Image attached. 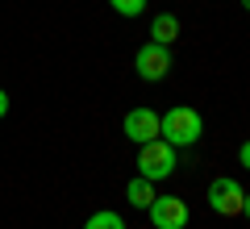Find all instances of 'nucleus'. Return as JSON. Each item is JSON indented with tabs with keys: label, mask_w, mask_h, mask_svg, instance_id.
Here are the masks:
<instances>
[{
	"label": "nucleus",
	"mask_w": 250,
	"mask_h": 229,
	"mask_svg": "<svg viewBox=\"0 0 250 229\" xmlns=\"http://www.w3.org/2000/svg\"><path fill=\"white\" fill-rule=\"evenodd\" d=\"M4 113H9V92L0 88V121H4Z\"/></svg>",
	"instance_id": "obj_12"
},
{
	"label": "nucleus",
	"mask_w": 250,
	"mask_h": 229,
	"mask_svg": "<svg viewBox=\"0 0 250 229\" xmlns=\"http://www.w3.org/2000/svg\"><path fill=\"white\" fill-rule=\"evenodd\" d=\"M242 184L229 175H217L213 184H208V208L221 212V217H242Z\"/></svg>",
	"instance_id": "obj_3"
},
{
	"label": "nucleus",
	"mask_w": 250,
	"mask_h": 229,
	"mask_svg": "<svg viewBox=\"0 0 250 229\" xmlns=\"http://www.w3.org/2000/svg\"><path fill=\"white\" fill-rule=\"evenodd\" d=\"M200 133H205V117L196 113V108H171V113L159 117V138L171 142L175 150L184 146H196Z\"/></svg>",
	"instance_id": "obj_1"
},
{
	"label": "nucleus",
	"mask_w": 250,
	"mask_h": 229,
	"mask_svg": "<svg viewBox=\"0 0 250 229\" xmlns=\"http://www.w3.org/2000/svg\"><path fill=\"white\" fill-rule=\"evenodd\" d=\"M134 67H138V75H142L146 83H159V80H167V71H171V46L146 42L142 50H138Z\"/></svg>",
	"instance_id": "obj_4"
},
{
	"label": "nucleus",
	"mask_w": 250,
	"mask_h": 229,
	"mask_svg": "<svg viewBox=\"0 0 250 229\" xmlns=\"http://www.w3.org/2000/svg\"><path fill=\"white\" fill-rule=\"evenodd\" d=\"M83 229H125V221H121V212L100 208V212H92V217H88V225H83Z\"/></svg>",
	"instance_id": "obj_9"
},
{
	"label": "nucleus",
	"mask_w": 250,
	"mask_h": 229,
	"mask_svg": "<svg viewBox=\"0 0 250 229\" xmlns=\"http://www.w3.org/2000/svg\"><path fill=\"white\" fill-rule=\"evenodd\" d=\"M242 9H246V13H250V0H242Z\"/></svg>",
	"instance_id": "obj_14"
},
{
	"label": "nucleus",
	"mask_w": 250,
	"mask_h": 229,
	"mask_svg": "<svg viewBox=\"0 0 250 229\" xmlns=\"http://www.w3.org/2000/svg\"><path fill=\"white\" fill-rule=\"evenodd\" d=\"M125 138L138 142V146L142 142H154L159 138V113L154 108H129L125 113Z\"/></svg>",
	"instance_id": "obj_6"
},
{
	"label": "nucleus",
	"mask_w": 250,
	"mask_h": 229,
	"mask_svg": "<svg viewBox=\"0 0 250 229\" xmlns=\"http://www.w3.org/2000/svg\"><path fill=\"white\" fill-rule=\"evenodd\" d=\"M171 171H175V146H171V142L154 138V142H142V146H138V175L167 179Z\"/></svg>",
	"instance_id": "obj_2"
},
{
	"label": "nucleus",
	"mask_w": 250,
	"mask_h": 229,
	"mask_svg": "<svg viewBox=\"0 0 250 229\" xmlns=\"http://www.w3.org/2000/svg\"><path fill=\"white\" fill-rule=\"evenodd\" d=\"M238 159H242V167L250 171V142H242V150H238Z\"/></svg>",
	"instance_id": "obj_11"
},
{
	"label": "nucleus",
	"mask_w": 250,
	"mask_h": 229,
	"mask_svg": "<svg viewBox=\"0 0 250 229\" xmlns=\"http://www.w3.org/2000/svg\"><path fill=\"white\" fill-rule=\"evenodd\" d=\"M125 200L134 204V208H150V204H154V179H146V175L129 179V187H125Z\"/></svg>",
	"instance_id": "obj_8"
},
{
	"label": "nucleus",
	"mask_w": 250,
	"mask_h": 229,
	"mask_svg": "<svg viewBox=\"0 0 250 229\" xmlns=\"http://www.w3.org/2000/svg\"><path fill=\"white\" fill-rule=\"evenodd\" d=\"M242 217H246V221H250V192H246V196H242Z\"/></svg>",
	"instance_id": "obj_13"
},
{
	"label": "nucleus",
	"mask_w": 250,
	"mask_h": 229,
	"mask_svg": "<svg viewBox=\"0 0 250 229\" xmlns=\"http://www.w3.org/2000/svg\"><path fill=\"white\" fill-rule=\"evenodd\" d=\"M188 204L179 200V196H154V204H150V225L154 229H184L188 225Z\"/></svg>",
	"instance_id": "obj_5"
},
{
	"label": "nucleus",
	"mask_w": 250,
	"mask_h": 229,
	"mask_svg": "<svg viewBox=\"0 0 250 229\" xmlns=\"http://www.w3.org/2000/svg\"><path fill=\"white\" fill-rule=\"evenodd\" d=\"M175 38H179V21H175V13H159V17L150 21V42L171 46Z\"/></svg>",
	"instance_id": "obj_7"
},
{
	"label": "nucleus",
	"mask_w": 250,
	"mask_h": 229,
	"mask_svg": "<svg viewBox=\"0 0 250 229\" xmlns=\"http://www.w3.org/2000/svg\"><path fill=\"white\" fill-rule=\"evenodd\" d=\"M108 4H113L121 17H142V9L150 4V0H108Z\"/></svg>",
	"instance_id": "obj_10"
}]
</instances>
